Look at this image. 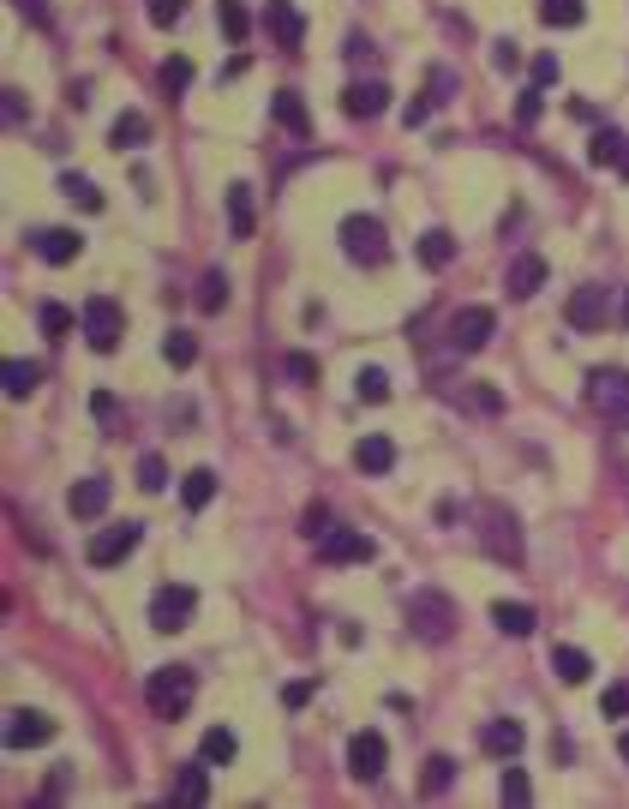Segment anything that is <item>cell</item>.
Instances as JSON below:
<instances>
[{
	"label": "cell",
	"instance_id": "1",
	"mask_svg": "<svg viewBox=\"0 0 629 809\" xmlns=\"http://www.w3.org/2000/svg\"><path fill=\"white\" fill-rule=\"evenodd\" d=\"M192 696H198V678H192L186 666H156L150 684H144V702H150L156 720H180V714L192 708Z\"/></svg>",
	"mask_w": 629,
	"mask_h": 809
},
{
	"label": "cell",
	"instance_id": "2",
	"mask_svg": "<svg viewBox=\"0 0 629 809\" xmlns=\"http://www.w3.org/2000/svg\"><path fill=\"white\" fill-rule=\"evenodd\" d=\"M408 630H414L420 642H450V636H456V600L438 594V588H420V594L408 600Z\"/></svg>",
	"mask_w": 629,
	"mask_h": 809
},
{
	"label": "cell",
	"instance_id": "3",
	"mask_svg": "<svg viewBox=\"0 0 629 809\" xmlns=\"http://www.w3.org/2000/svg\"><path fill=\"white\" fill-rule=\"evenodd\" d=\"M336 240H342V252H348L354 264H384V258H390V234H384V222H378V216H366V210L342 216Z\"/></svg>",
	"mask_w": 629,
	"mask_h": 809
},
{
	"label": "cell",
	"instance_id": "4",
	"mask_svg": "<svg viewBox=\"0 0 629 809\" xmlns=\"http://www.w3.org/2000/svg\"><path fill=\"white\" fill-rule=\"evenodd\" d=\"M78 330H84V342H90L96 354H114V348H120V336H126V312H120V300L90 294V300H84V312H78Z\"/></svg>",
	"mask_w": 629,
	"mask_h": 809
},
{
	"label": "cell",
	"instance_id": "5",
	"mask_svg": "<svg viewBox=\"0 0 629 809\" xmlns=\"http://www.w3.org/2000/svg\"><path fill=\"white\" fill-rule=\"evenodd\" d=\"M588 402H594V414H600V420L629 426V372H624V366H600V372H588Z\"/></svg>",
	"mask_w": 629,
	"mask_h": 809
},
{
	"label": "cell",
	"instance_id": "6",
	"mask_svg": "<svg viewBox=\"0 0 629 809\" xmlns=\"http://www.w3.org/2000/svg\"><path fill=\"white\" fill-rule=\"evenodd\" d=\"M480 540L498 564H522V522L504 504H480Z\"/></svg>",
	"mask_w": 629,
	"mask_h": 809
},
{
	"label": "cell",
	"instance_id": "7",
	"mask_svg": "<svg viewBox=\"0 0 629 809\" xmlns=\"http://www.w3.org/2000/svg\"><path fill=\"white\" fill-rule=\"evenodd\" d=\"M564 324H570V330H606V324H612V288L582 282V288L570 294V306H564Z\"/></svg>",
	"mask_w": 629,
	"mask_h": 809
},
{
	"label": "cell",
	"instance_id": "8",
	"mask_svg": "<svg viewBox=\"0 0 629 809\" xmlns=\"http://www.w3.org/2000/svg\"><path fill=\"white\" fill-rule=\"evenodd\" d=\"M198 612V594L192 588H180V582H168V588H156L150 594V630H162V636H174V630H186V618Z\"/></svg>",
	"mask_w": 629,
	"mask_h": 809
},
{
	"label": "cell",
	"instance_id": "9",
	"mask_svg": "<svg viewBox=\"0 0 629 809\" xmlns=\"http://www.w3.org/2000/svg\"><path fill=\"white\" fill-rule=\"evenodd\" d=\"M492 330H498L492 306H462V312L450 318V348H456V354H480V348L492 342Z\"/></svg>",
	"mask_w": 629,
	"mask_h": 809
},
{
	"label": "cell",
	"instance_id": "10",
	"mask_svg": "<svg viewBox=\"0 0 629 809\" xmlns=\"http://www.w3.org/2000/svg\"><path fill=\"white\" fill-rule=\"evenodd\" d=\"M138 540H144V522H114V528H102V534L90 540V564H96V570H114L120 558L138 552Z\"/></svg>",
	"mask_w": 629,
	"mask_h": 809
},
{
	"label": "cell",
	"instance_id": "11",
	"mask_svg": "<svg viewBox=\"0 0 629 809\" xmlns=\"http://www.w3.org/2000/svg\"><path fill=\"white\" fill-rule=\"evenodd\" d=\"M318 552H324V564H372L378 558V540L360 534V528H330L318 540Z\"/></svg>",
	"mask_w": 629,
	"mask_h": 809
},
{
	"label": "cell",
	"instance_id": "12",
	"mask_svg": "<svg viewBox=\"0 0 629 809\" xmlns=\"http://www.w3.org/2000/svg\"><path fill=\"white\" fill-rule=\"evenodd\" d=\"M384 768H390V744H384V732H372V726H366V732H354V738H348V774H354V780H378Z\"/></svg>",
	"mask_w": 629,
	"mask_h": 809
},
{
	"label": "cell",
	"instance_id": "13",
	"mask_svg": "<svg viewBox=\"0 0 629 809\" xmlns=\"http://www.w3.org/2000/svg\"><path fill=\"white\" fill-rule=\"evenodd\" d=\"M48 738H54V720L48 714H36V708H12L6 714V750H36Z\"/></svg>",
	"mask_w": 629,
	"mask_h": 809
},
{
	"label": "cell",
	"instance_id": "14",
	"mask_svg": "<svg viewBox=\"0 0 629 809\" xmlns=\"http://www.w3.org/2000/svg\"><path fill=\"white\" fill-rule=\"evenodd\" d=\"M108 498H114V480H108V474H84V480L66 492V510H72L78 522H90V516L108 510Z\"/></svg>",
	"mask_w": 629,
	"mask_h": 809
},
{
	"label": "cell",
	"instance_id": "15",
	"mask_svg": "<svg viewBox=\"0 0 629 809\" xmlns=\"http://www.w3.org/2000/svg\"><path fill=\"white\" fill-rule=\"evenodd\" d=\"M522 744H528L522 720H486V726H480V750H486V756H498V762H516V756H522Z\"/></svg>",
	"mask_w": 629,
	"mask_h": 809
},
{
	"label": "cell",
	"instance_id": "16",
	"mask_svg": "<svg viewBox=\"0 0 629 809\" xmlns=\"http://www.w3.org/2000/svg\"><path fill=\"white\" fill-rule=\"evenodd\" d=\"M264 30H270L288 54L306 42V18H300V6H294V0H270V6H264Z\"/></svg>",
	"mask_w": 629,
	"mask_h": 809
},
{
	"label": "cell",
	"instance_id": "17",
	"mask_svg": "<svg viewBox=\"0 0 629 809\" xmlns=\"http://www.w3.org/2000/svg\"><path fill=\"white\" fill-rule=\"evenodd\" d=\"M30 246H36V258H42V264H72V258L84 252L78 228H36V234H30Z\"/></svg>",
	"mask_w": 629,
	"mask_h": 809
},
{
	"label": "cell",
	"instance_id": "18",
	"mask_svg": "<svg viewBox=\"0 0 629 809\" xmlns=\"http://www.w3.org/2000/svg\"><path fill=\"white\" fill-rule=\"evenodd\" d=\"M342 108H348L354 120H378V114L390 108V90H384L378 78H360V84H348V90H342Z\"/></svg>",
	"mask_w": 629,
	"mask_h": 809
},
{
	"label": "cell",
	"instance_id": "19",
	"mask_svg": "<svg viewBox=\"0 0 629 809\" xmlns=\"http://www.w3.org/2000/svg\"><path fill=\"white\" fill-rule=\"evenodd\" d=\"M504 288H510L516 300H534V294L546 288V258H540V252H516V264H510V276H504Z\"/></svg>",
	"mask_w": 629,
	"mask_h": 809
},
{
	"label": "cell",
	"instance_id": "20",
	"mask_svg": "<svg viewBox=\"0 0 629 809\" xmlns=\"http://www.w3.org/2000/svg\"><path fill=\"white\" fill-rule=\"evenodd\" d=\"M270 114H276V126L288 132V138H312V114H306V102H300V90H276V102H270Z\"/></svg>",
	"mask_w": 629,
	"mask_h": 809
},
{
	"label": "cell",
	"instance_id": "21",
	"mask_svg": "<svg viewBox=\"0 0 629 809\" xmlns=\"http://www.w3.org/2000/svg\"><path fill=\"white\" fill-rule=\"evenodd\" d=\"M414 258H420L426 270H450V264H456V234H450V228H426V234L414 240Z\"/></svg>",
	"mask_w": 629,
	"mask_h": 809
},
{
	"label": "cell",
	"instance_id": "22",
	"mask_svg": "<svg viewBox=\"0 0 629 809\" xmlns=\"http://www.w3.org/2000/svg\"><path fill=\"white\" fill-rule=\"evenodd\" d=\"M354 468H360V474H390V468H396V444H390L384 432L360 438V444H354Z\"/></svg>",
	"mask_w": 629,
	"mask_h": 809
},
{
	"label": "cell",
	"instance_id": "23",
	"mask_svg": "<svg viewBox=\"0 0 629 809\" xmlns=\"http://www.w3.org/2000/svg\"><path fill=\"white\" fill-rule=\"evenodd\" d=\"M492 624H498L504 636H534V630H540V612H534L528 600H498V606H492Z\"/></svg>",
	"mask_w": 629,
	"mask_h": 809
},
{
	"label": "cell",
	"instance_id": "24",
	"mask_svg": "<svg viewBox=\"0 0 629 809\" xmlns=\"http://www.w3.org/2000/svg\"><path fill=\"white\" fill-rule=\"evenodd\" d=\"M174 804H204L210 798V762L198 756V762H186L180 774H174V792H168Z\"/></svg>",
	"mask_w": 629,
	"mask_h": 809
},
{
	"label": "cell",
	"instance_id": "25",
	"mask_svg": "<svg viewBox=\"0 0 629 809\" xmlns=\"http://www.w3.org/2000/svg\"><path fill=\"white\" fill-rule=\"evenodd\" d=\"M228 228H234V240H252V228H258V210H252V186L246 180L228 186Z\"/></svg>",
	"mask_w": 629,
	"mask_h": 809
},
{
	"label": "cell",
	"instance_id": "26",
	"mask_svg": "<svg viewBox=\"0 0 629 809\" xmlns=\"http://www.w3.org/2000/svg\"><path fill=\"white\" fill-rule=\"evenodd\" d=\"M624 150H629V138L618 132V126H600V132L588 138V162H594V168H618Z\"/></svg>",
	"mask_w": 629,
	"mask_h": 809
},
{
	"label": "cell",
	"instance_id": "27",
	"mask_svg": "<svg viewBox=\"0 0 629 809\" xmlns=\"http://www.w3.org/2000/svg\"><path fill=\"white\" fill-rule=\"evenodd\" d=\"M0 378H6V396L24 402V396H36V384H42V366H36V360H6Z\"/></svg>",
	"mask_w": 629,
	"mask_h": 809
},
{
	"label": "cell",
	"instance_id": "28",
	"mask_svg": "<svg viewBox=\"0 0 629 809\" xmlns=\"http://www.w3.org/2000/svg\"><path fill=\"white\" fill-rule=\"evenodd\" d=\"M144 138H150V120H144L138 108H126V114L108 126V144H114V150H138Z\"/></svg>",
	"mask_w": 629,
	"mask_h": 809
},
{
	"label": "cell",
	"instance_id": "29",
	"mask_svg": "<svg viewBox=\"0 0 629 809\" xmlns=\"http://www.w3.org/2000/svg\"><path fill=\"white\" fill-rule=\"evenodd\" d=\"M552 672H558L564 684H588V678H594V660H588L582 648H564V642H558V648H552Z\"/></svg>",
	"mask_w": 629,
	"mask_h": 809
},
{
	"label": "cell",
	"instance_id": "30",
	"mask_svg": "<svg viewBox=\"0 0 629 809\" xmlns=\"http://www.w3.org/2000/svg\"><path fill=\"white\" fill-rule=\"evenodd\" d=\"M198 756H204L210 768H228V762L240 756V738H234L228 726H210V732H204V744H198Z\"/></svg>",
	"mask_w": 629,
	"mask_h": 809
},
{
	"label": "cell",
	"instance_id": "31",
	"mask_svg": "<svg viewBox=\"0 0 629 809\" xmlns=\"http://www.w3.org/2000/svg\"><path fill=\"white\" fill-rule=\"evenodd\" d=\"M450 786H456V756H432L420 774V798H444Z\"/></svg>",
	"mask_w": 629,
	"mask_h": 809
},
{
	"label": "cell",
	"instance_id": "32",
	"mask_svg": "<svg viewBox=\"0 0 629 809\" xmlns=\"http://www.w3.org/2000/svg\"><path fill=\"white\" fill-rule=\"evenodd\" d=\"M210 498H216V474H210V468H192V474L180 480V504H186V510H204Z\"/></svg>",
	"mask_w": 629,
	"mask_h": 809
},
{
	"label": "cell",
	"instance_id": "33",
	"mask_svg": "<svg viewBox=\"0 0 629 809\" xmlns=\"http://www.w3.org/2000/svg\"><path fill=\"white\" fill-rule=\"evenodd\" d=\"M216 24H222L228 42H246V36H252V12H246L240 0H216Z\"/></svg>",
	"mask_w": 629,
	"mask_h": 809
},
{
	"label": "cell",
	"instance_id": "34",
	"mask_svg": "<svg viewBox=\"0 0 629 809\" xmlns=\"http://www.w3.org/2000/svg\"><path fill=\"white\" fill-rule=\"evenodd\" d=\"M582 18H588L582 0H540V24H552V30H576Z\"/></svg>",
	"mask_w": 629,
	"mask_h": 809
},
{
	"label": "cell",
	"instance_id": "35",
	"mask_svg": "<svg viewBox=\"0 0 629 809\" xmlns=\"http://www.w3.org/2000/svg\"><path fill=\"white\" fill-rule=\"evenodd\" d=\"M228 306V276L222 270H204V282H198V312H222Z\"/></svg>",
	"mask_w": 629,
	"mask_h": 809
},
{
	"label": "cell",
	"instance_id": "36",
	"mask_svg": "<svg viewBox=\"0 0 629 809\" xmlns=\"http://www.w3.org/2000/svg\"><path fill=\"white\" fill-rule=\"evenodd\" d=\"M162 360H168V366H192V360H198V336H192V330H168Z\"/></svg>",
	"mask_w": 629,
	"mask_h": 809
},
{
	"label": "cell",
	"instance_id": "37",
	"mask_svg": "<svg viewBox=\"0 0 629 809\" xmlns=\"http://www.w3.org/2000/svg\"><path fill=\"white\" fill-rule=\"evenodd\" d=\"M60 192H66L72 204H84V210H102V192H96V180H84V174H60Z\"/></svg>",
	"mask_w": 629,
	"mask_h": 809
},
{
	"label": "cell",
	"instance_id": "38",
	"mask_svg": "<svg viewBox=\"0 0 629 809\" xmlns=\"http://www.w3.org/2000/svg\"><path fill=\"white\" fill-rule=\"evenodd\" d=\"M354 396H360V402H390V372L366 366V372L354 378Z\"/></svg>",
	"mask_w": 629,
	"mask_h": 809
},
{
	"label": "cell",
	"instance_id": "39",
	"mask_svg": "<svg viewBox=\"0 0 629 809\" xmlns=\"http://www.w3.org/2000/svg\"><path fill=\"white\" fill-rule=\"evenodd\" d=\"M36 318H42V330H48V336H66V330L78 324V318L60 306V300H42V306H36Z\"/></svg>",
	"mask_w": 629,
	"mask_h": 809
},
{
	"label": "cell",
	"instance_id": "40",
	"mask_svg": "<svg viewBox=\"0 0 629 809\" xmlns=\"http://www.w3.org/2000/svg\"><path fill=\"white\" fill-rule=\"evenodd\" d=\"M186 84H192V60H186V54H174V60H162V90H174V96H180Z\"/></svg>",
	"mask_w": 629,
	"mask_h": 809
},
{
	"label": "cell",
	"instance_id": "41",
	"mask_svg": "<svg viewBox=\"0 0 629 809\" xmlns=\"http://www.w3.org/2000/svg\"><path fill=\"white\" fill-rule=\"evenodd\" d=\"M138 486H144V492H162V486H168V462H162V456H144V462H138Z\"/></svg>",
	"mask_w": 629,
	"mask_h": 809
},
{
	"label": "cell",
	"instance_id": "42",
	"mask_svg": "<svg viewBox=\"0 0 629 809\" xmlns=\"http://www.w3.org/2000/svg\"><path fill=\"white\" fill-rule=\"evenodd\" d=\"M180 18H186V0H150V24L156 30H174Z\"/></svg>",
	"mask_w": 629,
	"mask_h": 809
},
{
	"label": "cell",
	"instance_id": "43",
	"mask_svg": "<svg viewBox=\"0 0 629 809\" xmlns=\"http://www.w3.org/2000/svg\"><path fill=\"white\" fill-rule=\"evenodd\" d=\"M492 66H498V72H516V66H522V48H516V36H498V42H492Z\"/></svg>",
	"mask_w": 629,
	"mask_h": 809
},
{
	"label": "cell",
	"instance_id": "44",
	"mask_svg": "<svg viewBox=\"0 0 629 809\" xmlns=\"http://www.w3.org/2000/svg\"><path fill=\"white\" fill-rule=\"evenodd\" d=\"M528 798H534L528 774H522V768H504V804H528Z\"/></svg>",
	"mask_w": 629,
	"mask_h": 809
},
{
	"label": "cell",
	"instance_id": "45",
	"mask_svg": "<svg viewBox=\"0 0 629 809\" xmlns=\"http://www.w3.org/2000/svg\"><path fill=\"white\" fill-rule=\"evenodd\" d=\"M600 714H606V720H624L629 714V684H612V690L600 696Z\"/></svg>",
	"mask_w": 629,
	"mask_h": 809
},
{
	"label": "cell",
	"instance_id": "46",
	"mask_svg": "<svg viewBox=\"0 0 629 809\" xmlns=\"http://www.w3.org/2000/svg\"><path fill=\"white\" fill-rule=\"evenodd\" d=\"M534 120H540V84H528L516 96V126H534Z\"/></svg>",
	"mask_w": 629,
	"mask_h": 809
},
{
	"label": "cell",
	"instance_id": "47",
	"mask_svg": "<svg viewBox=\"0 0 629 809\" xmlns=\"http://www.w3.org/2000/svg\"><path fill=\"white\" fill-rule=\"evenodd\" d=\"M282 372H288L294 384H312V378H318V360H312V354H288V360H282Z\"/></svg>",
	"mask_w": 629,
	"mask_h": 809
},
{
	"label": "cell",
	"instance_id": "48",
	"mask_svg": "<svg viewBox=\"0 0 629 809\" xmlns=\"http://www.w3.org/2000/svg\"><path fill=\"white\" fill-rule=\"evenodd\" d=\"M468 402H474L480 414H504V396H498L492 384H474V390H468Z\"/></svg>",
	"mask_w": 629,
	"mask_h": 809
},
{
	"label": "cell",
	"instance_id": "49",
	"mask_svg": "<svg viewBox=\"0 0 629 809\" xmlns=\"http://www.w3.org/2000/svg\"><path fill=\"white\" fill-rule=\"evenodd\" d=\"M432 108H438V102H432V96H414V102H408V108H402V120H408V126H414V132H420V126H426V120H432Z\"/></svg>",
	"mask_w": 629,
	"mask_h": 809
},
{
	"label": "cell",
	"instance_id": "50",
	"mask_svg": "<svg viewBox=\"0 0 629 809\" xmlns=\"http://www.w3.org/2000/svg\"><path fill=\"white\" fill-rule=\"evenodd\" d=\"M528 72H534V84L546 90V84L558 78V54H534V66H528Z\"/></svg>",
	"mask_w": 629,
	"mask_h": 809
},
{
	"label": "cell",
	"instance_id": "51",
	"mask_svg": "<svg viewBox=\"0 0 629 809\" xmlns=\"http://www.w3.org/2000/svg\"><path fill=\"white\" fill-rule=\"evenodd\" d=\"M306 534H312V540H324V534H330V510H324V504H312V510H306Z\"/></svg>",
	"mask_w": 629,
	"mask_h": 809
},
{
	"label": "cell",
	"instance_id": "52",
	"mask_svg": "<svg viewBox=\"0 0 629 809\" xmlns=\"http://www.w3.org/2000/svg\"><path fill=\"white\" fill-rule=\"evenodd\" d=\"M282 702H288V708H306V702H312V684H288Z\"/></svg>",
	"mask_w": 629,
	"mask_h": 809
},
{
	"label": "cell",
	"instance_id": "53",
	"mask_svg": "<svg viewBox=\"0 0 629 809\" xmlns=\"http://www.w3.org/2000/svg\"><path fill=\"white\" fill-rule=\"evenodd\" d=\"M18 12H24V18H36V24H48V6H42V0H18Z\"/></svg>",
	"mask_w": 629,
	"mask_h": 809
},
{
	"label": "cell",
	"instance_id": "54",
	"mask_svg": "<svg viewBox=\"0 0 629 809\" xmlns=\"http://www.w3.org/2000/svg\"><path fill=\"white\" fill-rule=\"evenodd\" d=\"M618 324L629 330V288H624V300H618Z\"/></svg>",
	"mask_w": 629,
	"mask_h": 809
},
{
	"label": "cell",
	"instance_id": "55",
	"mask_svg": "<svg viewBox=\"0 0 629 809\" xmlns=\"http://www.w3.org/2000/svg\"><path fill=\"white\" fill-rule=\"evenodd\" d=\"M618 750H624V762H629V732H624V738H618Z\"/></svg>",
	"mask_w": 629,
	"mask_h": 809
},
{
	"label": "cell",
	"instance_id": "56",
	"mask_svg": "<svg viewBox=\"0 0 629 809\" xmlns=\"http://www.w3.org/2000/svg\"><path fill=\"white\" fill-rule=\"evenodd\" d=\"M618 168H624V180H629V150H624V162H618Z\"/></svg>",
	"mask_w": 629,
	"mask_h": 809
}]
</instances>
